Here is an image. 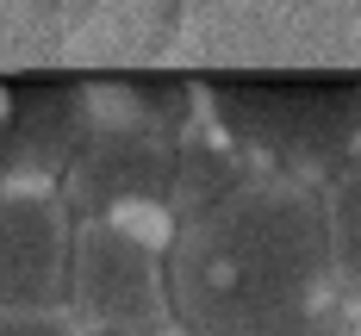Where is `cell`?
Wrapping results in <instances>:
<instances>
[{
    "label": "cell",
    "instance_id": "3",
    "mask_svg": "<svg viewBox=\"0 0 361 336\" xmlns=\"http://www.w3.org/2000/svg\"><path fill=\"white\" fill-rule=\"evenodd\" d=\"M69 318L81 336H169V237L144 224L75 218Z\"/></svg>",
    "mask_w": 361,
    "mask_h": 336
},
{
    "label": "cell",
    "instance_id": "7",
    "mask_svg": "<svg viewBox=\"0 0 361 336\" xmlns=\"http://www.w3.org/2000/svg\"><path fill=\"white\" fill-rule=\"evenodd\" d=\"M0 336H81L69 311H13L0 305Z\"/></svg>",
    "mask_w": 361,
    "mask_h": 336
},
{
    "label": "cell",
    "instance_id": "2",
    "mask_svg": "<svg viewBox=\"0 0 361 336\" xmlns=\"http://www.w3.org/2000/svg\"><path fill=\"white\" fill-rule=\"evenodd\" d=\"M224 149L274 162L281 181L293 175H336L361 156V75H274V69H237L206 75Z\"/></svg>",
    "mask_w": 361,
    "mask_h": 336
},
{
    "label": "cell",
    "instance_id": "6",
    "mask_svg": "<svg viewBox=\"0 0 361 336\" xmlns=\"http://www.w3.org/2000/svg\"><path fill=\"white\" fill-rule=\"evenodd\" d=\"M318 206H324V237H330L336 287H361V156L343 162L336 175H324Z\"/></svg>",
    "mask_w": 361,
    "mask_h": 336
},
{
    "label": "cell",
    "instance_id": "4",
    "mask_svg": "<svg viewBox=\"0 0 361 336\" xmlns=\"http://www.w3.org/2000/svg\"><path fill=\"white\" fill-rule=\"evenodd\" d=\"M175 175H180L175 137L144 131L131 118H106V125H87L56 193L69 199L75 218H112L149 230V218H175Z\"/></svg>",
    "mask_w": 361,
    "mask_h": 336
},
{
    "label": "cell",
    "instance_id": "5",
    "mask_svg": "<svg viewBox=\"0 0 361 336\" xmlns=\"http://www.w3.org/2000/svg\"><path fill=\"white\" fill-rule=\"evenodd\" d=\"M75 212L56 187H0V305L69 311Z\"/></svg>",
    "mask_w": 361,
    "mask_h": 336
},
{
    "label": "cell",
    "instance_id": "1",
    "mask_svg": "<svg viewBox=\"0 0 361 336\" xmlns=\"http://www.w3.org/2000/svg\"><path fill=\"white\" fill-rule=\"evenodd\" d=\"M324 206L305 181H243L169 230V318L180 336H293L324 311Z\"/></svg>",
    "mask_w": 361,
    "mask_h": 336
},
{
    "label": "cell",
    "instance_id": "8",
    "mask_svg": "<svg viewBox=\"0 0 361 336\" xmlns=\"http://www.w3.org/2000/svg\"><path fill=\"white\" fill-rule=\"evenodd\" d=\"M293 336H343V324H330V311H318L312 324H299Z\"/></svg>",
    "mask_w": 361,
    "mask_h": 336
}]
</instances>
